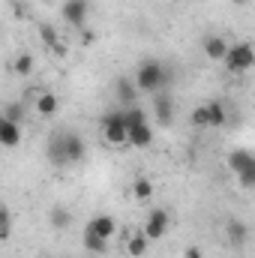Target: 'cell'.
Wrapping results in <instances>:
<instances>
[{"mask_svg":"<svg viewBox=\"0 0 255 258\" xmlns=\"http://www.w3.org/2000/svg\"><path fill=\"white\" fill-rule=\"evenodd\" d=\"M87 228H93L99 237H105V240H111L114 234H120V225H117V219L114 216H108V213H99V216H93L90 222H87Z\"/></svg>","mask_w":255,"mask_h":258,"instance_id":"13","label":"cell"},{"mask_svg":"<svg viewBox=\"0 0 255 258\" xmlns=\"http://www.w3.org/2000/svg\"><path fill=\"white\" fill-rule=\"evenodd\" d=\"M123 237H126V252L129 258H144L147 255V249H150V237L144 234V228H138V231H132V234H126L123 231Z\"/></svg>","mask_w":255,"mask_h":258,"instance_id":"12","label":"cell"},{"mask_svg":"<svg viewBox=\"0 0 255 258\" xmlns=\"http://www.w3.org/2000/svg\"><path fill=\"white\" fill-rule=\"evenodd\" d=\"M132 198H135V201H150V198H153V183H150L147 177H135V183H132Z\"/></svg>","mask_w":255,"mask_h":258,"instance_id":"21","label":"cell"},{"mask_svg":"<svg viewBox=\"0 0 255 258\" xmlns=\"http://www.w3.org/2000/svg\"><path fill=\"white\" fill-rule=\"evenodd\" d=\"M48 225L57 228V231H63L66 225H72V213H69L66 207H60V204L51 207V210H48Z\"/></svg>","mask_w":255,"mask_h":258,"instance_id":"20","label":"cell"},{"mask_svg":"<svg viewBox=\"0 0 255 258\" xmlns=\"http://www.w3.org/2000/svg\"><path fill=\"white\" fill-rule=\"evenodd\" d=\"M84 249H90V252H96V255H105V252H108V240L99 237L93 228H84Z\"/></svg>","mask_w":255,"mask_h":258,"instance_id":"19","label":"cell"},{"mask_svg":"<svg viewBox=\"0 0 255 258\" xmlns=\"http://www.w3.org/2000/svg\"><path fill=\"white\" fill-rule=\"evenodd\" d=\"M12 66H15V72H18V75H24V78H27V75L33 72V57H30V54H18Z\"/></svg>","mask_w":255,"mask_h":258,"instance_id":"25","label":"cell"},{"mask_svg":"<svg viewBox=\"0 0 255 258\" xmlns=\"http://www.w3.org/2000/svg\"><path fill=\"white\" fill-rule=\"evenodd\" d=\"M63 147H66V159H69V165L81 162L84 153H87V144H84V138H81L78 132H63Z\"/></svg>","mask_w":255,"mask_h":258,"instance_id":"11","label":"cell"},{"mask_svg":"<svg viewBox=\"0 0 255 258\" xmlns=\"http://www.w3.org/2000/svg\"><path fill=\"white\" fill-rule=\"evenodd\" d=\"M189 123L195 129H210V114H207V102H201V105H195L189 114Z\"/></svg>","mask_w":255,"mask_h":258,"instance_id":"22","label":"cell"},{"mask_svg":"<svg viewBox=\"0 0 255 258\" xmlns=\"http://www.w3.org/2000/svg\"><path fill=\"white\" fill-rule=\"evenodd\" d=\"M24 123H15V120H6L0 117V144L3 147H18L21 144V135H24Z\"/></svg>","mask_w":255,"mask_h":258,"instance_id":"14","label":"cell"},{"mask_svg":"<svg viewBox=\"0 0 255 258\" xmlns=\"http://www.w3.org/2000/svg\"><path fill=\"white\" fill-rule=\"evenodd\" d=\"M231 3H237V6H246V3H249V0H231Z\"/></svg>","mask_w":255,"mask_h":258,"instance_id":"27","label":"cell"},{"mask_svg":"<svg viewBox=\"0 0 255 258\" xmlns=\"http://www.w3.org/2000/svg\"><path fill=\"white\" fill-rule=\"evenodd\" d=\"M225 237H228V243L231 246H243L246 240H249V228H246V222H240V219H231L228 225H225Z\"/></svg>","mask_w":255,"mask_h":258,"instance_id":"17","label":"cell"},{"mask_svg":"<svg viewBox=\"0 0 255 258\" xmlns=\"http://www.w3.org/2000/svg\"><path fill=\"white\" fill-rule=\"evenodd\" d=\"M126 120H129V144L132 147H150L153 144V129L147 123V114H144V108H138V105H129L126 108Z\"/></svg>","mask_w":255,"mask_h":258,"instance_id":"3","label":"cell"},{"mask_svg":"<svg viewBox=\"0 0 255 258\" xmlns=\"http://www.w3.org/2000/svg\"><path fill=\"white\" fill-rule=\"evenodd\" d=\"M168 78L171 75L165 72V66L159 63V60H144L135 69V84H138L141 93H159L165 84H171Z\"/></svg>","mask_w":255,"mask_h":258,"instance_id":"1","label":"cell"},{"mask_svg":"<svg viewBox=\"0 0 255 258\" xmlns=\"http://www.w3.org/2000/svg\"><path fill=\"white\" fill-rule=\"evenodd\" d=\"M222 63H225V69H228L231 75L249 72L255 66V45H249V42H234V45L228 48V57H225Z\"/></svg>","mask_w":255,"mask_h":258,"instance_id":"5","label":"cell"},{"mask_svg":"<svg viewBox=\"0 0 255 258\" xmlns=\"http://www.w3.org/2000/svg\"><path fill=\"white\" fill-rule=\"evenodd\" d=\"M153 114H156V123L159 126H171L174 120V99L168 93H156L153 99Z\"/></svg>","mask_w":255,"mask_h":258,"instance_id":"10","label":"cell"},{"mask_svg":"<svg viewBox=\"0 0 255 258\" xmlns=\"http://www.w3.org/2000/svg\"><path fill=\"white\" fill-rule=\"evenodd\" d=\"M168 228H171V216H168V210L153 207V210L147 213V219H144V234H147L150 240H162V237L168 234Z\"/></svg>","mask_w":255,"mask_h":258,"instance_id":"6","label":"cell"},{"mask_svg":"<svg viewBox=\"0 0 255 258\" xmlns=\"http://www.w3.org/2000/svg\"><path fill=\"white\" fill-rule=\"evenodd\" d=\"M102 138L111 144V147H123L129 144V120H126V108H114L102 117Z\"/></svg>","mask_w":255,"mask_h":258,"instance_id":"2","label":"cell"},{"mask_svg":"<svg viewBox=\"0 0 255 258\" xmlns=\"http://www.w3.org/2000/svg\"><path fill=\"white\" fill-rule=\"evenodd\" d=\"M3 117L6 120H15V123H24V102H6Z\"/></svg>","mask_w":255,"mask_h":258,"instance_id":"23","label":"cell"},{"mask_svg":"<svg viewBox=\"0 0 255 258\" xmlns=\"http://www.w3.org/2000/svg\"><path fill=\"white\" fill-rule=\"evenodd\" d=\"M228 168H231V174L240 180V186H246V189H252L255 186V153L249 150H231L228 153Z\"/></svg>","mask_w":255,"mask_h":258,"instance_id":"4","label":"cell"},{"mask_svg":"<svg viewBox=\"0 0 255 258\" xmlns=\"http://www.w3.org/2000/svg\"><path fill=\"white\" fill-rule=\"evenodd\" d=\"M60 12L75 30H84V21H87V3L84 0H66L60 6Z\"/></svg>","mask_w":255,"mask_h":258,"instance_id":"7","label":"cell"},{"mask_svg":"<svg viewBox=\"0 0 255 258\" xmlns=\"http://www.w3.org/2000/svg\"><path fill=\"white\" fill-rule=\"evenodd\" d=\"M207 114H210V129H222L228 123L225 102H219V99H210V102H207Z\"/></svg>","mask_w":255,"mask_h":258,"instance_id":"18","label":"cell"},{"mask_svg":"<svg viewBox=\"0 0 255 258\" xmlns=\"http://www.w3.org/2000/svg\"><path fill=\"white\" fill-rule=\"evenodd\" d=\"M33 108H36L42 117H51V114H57L60 102H57V96H54L51 90H39V93L33 96Z\"/></svg>","mask_w":255,"mask_h":258,"instance_id":"15","label":"cell"},{"mask_svg":"<svg viewBox=\"0 0 255 258\" xmlns=\"http://www.w3.org/2000/svg\"><path fill=\"white\" fill-rule=\"evenodd\" d=\"M138 93H141V90H138L135 78H117V81H114V96H117L120 108H129V105H135Z\"/></svg>","mask_w":255,"mask_h":258,"instance_id":"8","label":"cell"},{"mask_svg":"<svg viewBox=\"0 0 255 258\" xmlns=\"http://www.w3.org/2000/svg\"><path fill=\"white\" fill-rule=\"evenodd\" d=\"M9 234H12V213L9 207H3L0 210V240H9Z\"/></svg>","mask_w":255,"mask_h":258,"instance_id":"24","label":"cell"},{"mask_svg":"<svg viewBox=\"0 0 255 258\" xmlns=\"http://www.w3.org/2000/svg\"><path fill=\"white\" fill-rule=\"evenodd\" d=\"M183 258H204V255H201L198 246H189V249H183Z\"/></svg>","mask_w":255,"mask_h":258,"instance_id":"26","label":"cell"},{"mask_svg":"<svg viewBox=\"0 0 255 258\" xmlns=\"http://www.w3.org/2000/svg\"><path fill=\"white\" fill-rule=\"evenodd\" d=\"M201 48H204V54L210 57V60H225L228 57V42L219 36V33H207L204 39H201Z\"/></svg>","mask_w":255,"mask_h":258,"instance_id":"9","label":"cell"},{"mask_svg":"<svg viewBox=\"0 0 255 258\" xmlns=\"http://www.w3.org/2000/svg\"><path fill=\"white\" fill-rule=\"evenodd\" d=\"M45 156H48V162H51L54 168H63V165H69V159H66V147H63V132H60V135H54V138L48 141Z\"/></svg>","mask_w":255,"mask_h":258,"instance_id":"16","label":"cell"}]
</instances>
